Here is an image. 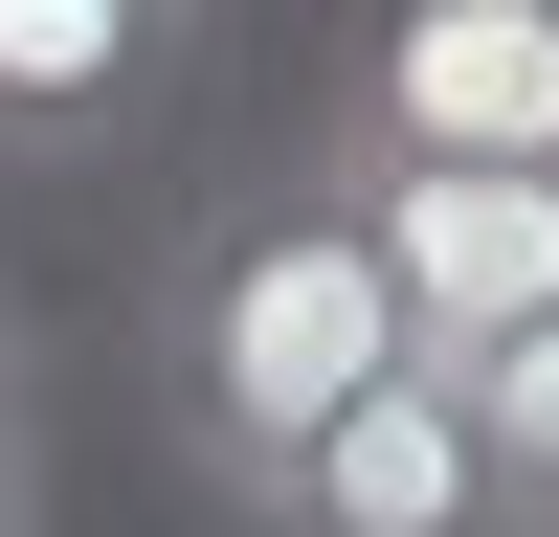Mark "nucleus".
Here are the masks:
<instances>
[{
  "instance_id": "f257e3e1",
  "label": "nucleus",
  "mask_w": 559,
  "mask_h": 537,
  "mask_svg": "<svg viewBox=\"0 0 559 537\" xmlns=\"http://www.w3.org/2000/svg\"><path fill=\"white\" fill-rule=\"evenodd\" d=\"M134 381H157V448L247 515L269 470H313V448H336L381 381H426V358H403L381 247H358L313 179H247V202H202L157 268H134Z\"/></svg>"
},
{
  "instance_id": "f03ea898",
  "label": "nucleus",
  "mask_w": 559,
  "mask_h": 537,
  "mask_svg": "<svg viewBox=\"0 0 559 537\" xmlns=\"http://www.w3.org/2000/svg\"><path fill=\"white\" fill-rule=\"evenodd\" d=\"M336 179H559V0H358L313 68Z\"/></svg>"
},
{
  "instance_id": "7ed1b4c3",
  "label": "nucleus",
  "mask_w": 559,
  "mask_h": 537,
  "mask_svg": "<svg viewBox=\"0 0 559 537\" xmlns=\"http://www.w3.org/2000/svg\"><path fill=\"white\" fill-rule=\"evenodd\" d=\"M313 202L381 247L426 381H471V358H515L537 313H559V179H336V157H313Z\"/></svg>"
},
{
  "instance_id": "20e7f679",
  "label": "nucleus",
  "mask_w": 559,
  "mask_h": 537,
  "mask_svg": "<svg viewBox=\"0 0 559 537\" xmlns=\"http://www.w3.org/2000/svg\"><path fill=\"white\" fill-rule=\"evenodd\" d=\"M247 537H515V492H492V448H471L448 381H381L313 470L247 492Z\"/></svg>"
},
{
  "instance_id": "39448f33",
  "label": "nucleus",
  "mask_w": 559,
  "mask_h": 537,
  "mask_svg": "<svg viewBox=\"0 0 559 537\" xmlns=\"http://www.w3.org/2000/svg\"><path fill=\"white\" fill-rule=\"evenodd\" d=\"M202 45V0H0V157H90L134 134Z\"/></svg>"
},
{
  "instance_id": "423d86ee",
  "label": "nucleus",
  "mask_w": 559,
  "mask_h": 537,
  "mask_svg": "<svg viewBox=\"0 0 559 537\" xmlns=\"http://www.w3.org/2000/svg\"><path fill=\"white\" fill-rule=\"evenodd\" d=\"M448 403H471V448H492V492H515V537H559V313H537L515 358H471Z\"/></svg>"
},
{
  "instance_id": "0eeeda50",
  "label": "nucleus",
  "mask_w": 559,
  "mask_h": 537,
  "mask_svg": "<svg viewBox=\"0 0 559 537\" xmlns=\"http://www.w3.org/2000/svg\"><path fill=\"white\" fill-rule=\"evenodd\" d=\"M0 537H45V403H23V358H0Z\"/></svg>"
},
{
  "instance_id": "6e6552de",
  "label": "nucleus",
  "mask_w": 559,
  "mask_h": 537,
  "mask_svg": "<svg viewBox=\"0 0 559 537\" xmlns=\"http://www.w3.org/2000/svg\"><path fill=\"white\" fill-rule=\"evenodd\" d=\"M0 358H23V313H0Z\"/></svg>"
}]
</instances>
